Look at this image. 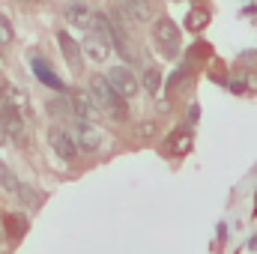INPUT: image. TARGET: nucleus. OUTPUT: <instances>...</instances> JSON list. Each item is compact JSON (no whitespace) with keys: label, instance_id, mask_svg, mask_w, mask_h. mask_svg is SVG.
<instances>
[{"label":"nucleus","instance_id":"ddd939ff","mask_svg":"<svg viewBox=\"0 0 257 254\" xmlns=\"http://www.w3.org/2000/svg\"><path fill=\"white\" fill-rule=\"evenodd\" d=\"M141 84H144V90H147L150 96H156V93L162 90V69H159V66H147V69L141 72Z\"/></svg>","mask_w":257,"mask_h":254},{"label":"nucleus","instance_id":"f3484780","mask_svg":"<svg viewBox=\"0 0 257 254\" xmlns=\"http://www.w3.org/2000/svg\"><path fill=\"white\" fill-rule=\"evenodd\" d=\"M48 114H51L54 120H69V117H75L72 108H69V99H66V96H57V99L48 102Z\"/></svg>","mask_w":257,"mask_h":254},{"label":"nucleus","instance_id":"0eeeda50","mask_svg":"<svg viewBox=\"0 0 257 254\" xmlns=\"http://www.w3.org/2000/svg\"><path fill=\"white\" fill-rule=\"evenodd\" d=\"M81 51H84V57H90L93 63H105L108 57H111V42L105 39V36H99V33H87L84 36V42H81Z\"/></svg>","mask_w":257,"mask_h":254},{"label":"nucleus","instance_id":"9d476101","mask_svg":"<svg viewBox=\"0 0 257 254\" xmlns=\"http://www.w3.org/2000/svg\"><path fill=\"white\" fill-rule=\"evenodd\" d=\"M66 21L72 24V27H78V30H93V6H87V3H69L63 9Z\"/></svg>","mask_w":257,"mask_h":254},{"label":"nucleus","instance_id":"6e6552de","mask_svg":"<svg viewBox=\"0 0 257 254\" xmlns=\"http://www.w3.org/2000/svg\"><path fill=\"white\" fill-rule=\"evenodd\" d=\"M57 45H60V54H63V60L69 63V69H72V72H81V69H84V51H81V45H78L66 30L57 33Z\"/></svg>","mask_w":257,"mask_h":254},{"label":"nucleus","instance_id":"1a4fd4ad","mask_svg":"<svg viewBox=\"0 0 257 254\" xmlns=\"http://www.w3.org/2000/svg\"><path fill=\"white\" fill-rule=\"evenodd\" d=\"M30 69H33V75L48 87V90H57V93H63V81L54 75V69H51V63L45 60V57H39V54H30Z\"/></svg>","mask_w":257,"mask_h":254},{"label":"nucleus","instance_id":"a211bd4d","mask_svg":"<svg viewBox=\"0 0 257 254\" xmlns=\"http://www.w3.org/2000/svg\"><path fill=\"white\" fill-rule=\"evenodd\" d=\"M18 197H21V203H24V206H30V209H36V206L42 203V191L33 189V186H27V183H21Z\"/></svg>","mask_w":257,"mask_h":254},{"label":"nucleus","instance_id":"423d86ee","mask_svg":"<svg viewBox=\"0 0 257 254\" xmlns=\"http://www.w3.org/2000/svg\"><path fill=\"white\" fill-rule=\"evenodd\" d=\"M72 138L78 144V153H87V156L99 153L102 144H105V135L99 132V126H90V123H75V135Z\"/></svg>","mask_w":257,"mask_h":254},{"label":"nucleus","instance_id":"7ed1b4c3","mask_svg":"<svg viewBox=\"0 0 257 254\" xmlns=\"http://www.w3.org/2000/svg\"><path fill=\"white\" fill-rule=\"evenodd\" d=\"M108 84H111V90L123 99V102H128V99H135L138 96V90H141V81H138V75H135V69L126 63L120 66H111L108 69Z\"/></svg>","mask_w":257,"mask_h":254},{"label":"nucleus","instance_id":"f257e3e1","mask_svg":"<svg viewBox=\"0 0 257 254\" xmlns=\"http://www.w3.org/2000/svg\"><path fill=\"white\" fill-rule=\"evenodd\" d=\"M87 93H90V99L96 102V108H99L102 114H108L111 120H117V123H126L128 120V105L111 90V84H108L105 75H93Z\"/></svg>","mask_w":257,"mask_h":254},{"label":"nucleus","instance_id":"6ab92c4d","mask_svg":"<svg viewBox=\"0 0 257 254\" xmlns=\"http://www.w3.org/2000/svg\"><path fill=\"white\" fill-rule=\"evenodd\" d=\"M12 42V27H9V21L0 15V45H9Z\"/></svg>","mask_w":257,"mask_h":254},{"label":"nucleus","instance_id":"dca6fc26","mask_svg":"<svg viewBox=\"0 0 257 254\" xmlns=\"http://www.w3.org/2000/svg\"><path fill=\"white\" fill-rule=\"evenodd\" d=\"M3 224H6V230H9V236L15 239V236H21L24 230H27V218L24 215H18V212H6L3 215Z\"/></svg>","mask_w":257,"mask_h":254},{"label":"nucleus","instance_id":"aec40b11","mask_svg":"<svg viewBox=\"0 0 257 254\" xmlns=\"http://www.w3.org/2000/svg\"><path fill=\"white\" fill-rule=\"evenodd\" d=\"M156 120H147V123H141V126H138V138H153V135H156Z\"/></svg>","mask_w":257,"mask_h":254},{"label":"nucleus","instance_id":"20e7f679","mask_svg":"<svg viewBox=\"0 0 257 254\" xmlns=\"http://www.w3.org/2000/svg\"><path fill=\"white\" fill-rule=\"evenodd\" d=\"M66 99H69V108H72V114H75L78 123H90V126H96V123L102 120V111L96 108V102L90 99L87 90H69Z\"/></svg>","mask_w":257,"mask_h":254},{"label":"nucleus","instance_id":"2eb2a0df","mask_svg":"<svg viewBox=\"0 0 257 254\" xmlns=\"http://www.w3.org/2000/svg\"><path fill=\"white\" fill-rule=\"evenodd\" d=\"M230 90H233V93H254L257 90V75L254 72H239V75L230 81Z\"/></svg>","mask_w":257,"mask_h":254},{"label":"nucleus","instance_id":"9b49d317","mask_svg":"<svg viewBox=\"0 0 257 254\" xmlns=\"http://www.w3.org/2000/svg\"><path fill=\"white\" fill-rule=\"evenodd\" d=\"M192 144H194L192 132H189V129H177V132H174V135L165 141V153L180 159V156H186V153L192 150Z\"/></svg>","mask_w":257,"mask_h":254},{"label":"nucleus","instance_id":"412c9836","mask_svg":"<svg viewBox=\"0 0 257 254\" xmlns=\"http://www.w3.org/2000/svg\"><path fill=\"white\" fill-rule=\"evenodd\" d=\"M156 108H159V111H171V102H168V99H159Z\"/></svg>","mask_w":257,"mask_h":254},{"label":"nucleus","instance_id":"f8f14e48","mask_svg":"<svg viewBox=\"0 0 257 254\" xmlns=\"http://www.w3.org/2000/svg\"><path fill=\"white\" fill-rule=\"evenodd\" d=\"M206 24H209V9H206V6H192V9L186 12V27H189V30L200 33Z\"/></svg>","mask_w":257,"mask_h":254},{"label":"nucleus","instance_id":"39448f33","mask_svg":"<svg viewBox=\"0 0 257 254\" xmlns=\"http://www.w3.org/2000/svg\"><path fill=\"white\" fill-rule=\"evenodd\" d=\"M48 144H51V150L57 153V159H63V162H75V159H78V144H75L72 132H66L63 126L48 129Z\"/></svg>","mask_w":257,"mask_h":254},{"label":"nucleus","instance_id":"4468645a","mask_svg":"<svg viewBox=\"0 0 257 254\" xmlns=\"http://www.w3.org/2000/svg\"><path fill=\"white\" fill-rule=\"evenodd\" d=\"M0 189L9 191V194H15V197H18V191H21V180L15 177V171H12L6 162H0Z\"/></svg>","mask_w":257,"mask_h":254},{"label":"nucleus","instance_id":"f03ea898","mask_svg":"<svg viewBox=\"0 0 257 254\" xmlns=\"http://www.w3.org/2000/svg\"><path fill=\"white\" fill-rule=\"evenodd\" d=\"M153 45H156V51L165 60H177L180 57V48H183L180 30H177V24L168 15L165 18H156V24H153Z\"/></svg>","mask_w":257,"mask_h":254}]
</instances>
